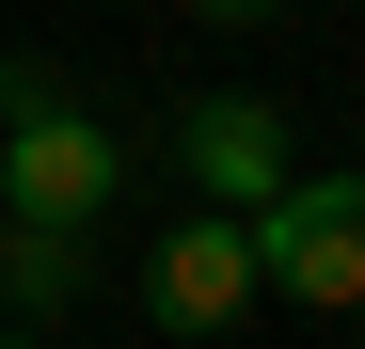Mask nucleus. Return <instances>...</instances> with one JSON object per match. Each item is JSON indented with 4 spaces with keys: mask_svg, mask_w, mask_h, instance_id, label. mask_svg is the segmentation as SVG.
<instances>
[{
    "mask_svg": "<svg viewBox=\"0 0 365 349\" xmlns=\"http://www.w3.org/2000/svg\"><path fill=\"white\" fill-rule=\"evenodd\" d=\"M0 95H16V127H0V222H16V239H80L111 207V174H128L111 127L80 95H48V80H0Z\"/></svg>",
    "mask_w": 365,
    "mask_h": 349,
    "instance_id": "1",
    "label": "nucleus"
},
{
    "mask_svg": "<svg viewBox=\"0 0 365 349\" xmlns=\"http://www.w3.org/2000/svg\"><path fill=\"white\" fill-rule=\"evenodd\" d=\"M255 286H286L318 318L365 302V174H286V207L255 222Z\"/></svg>",
    "mask_w": 365,
    "mask_h": 349,
    "instance_id": "2",
    "label": "nucleus"
},
{
    "mask_svg": "<svg viewBox=\"0 0 365 349\" xmlns=\"http://www.w3.org/2000/svg\"><path fill=\"white\" fill-rule=\"evenodd\" d=\"M238 302H255V222L191 207V222H175V239L143 254V318H159V333H222Z\"/></svg>",
    "mask_w": 365,
    "mask_h": 349,
    "instance_id": "3",
    "label": "nucleus"
},
{
    "mask_svg": "<svg viewBox=\"0 0 365 349\" xmlns=\"http://www.w3.org/2000/svg\"><path fill=\"white\" fill-rule=\"evenodd\" d=\"M175 159H191L207 191H222V222H238V207H255V222L286 207V111H270V95H191Z\"/></svg>",
    "mask_w": 365,
    "mask_h": 349,
    "instance_id": "4",
    "label": "nucleus"
},
{
    "mask_svg": "<svg viewBox=\"0 0 365 349\" xmlns=\"http://www.w3.org/2000/svg\"><path fill=\"white\" fill-rule=\"evenodd\" d=\"M80 239H16V222H0V286H16V302H80Z\"/></svg>",
    "mask_w": 365,
    "mask_h": 349,
    "instance_id": "5",
    "label": "nucleus"
},
{
    "mask_svg": "<svg viewBox=\"0 0 365 349\" xmlns=\"http://www.w3.org/2000/svg\"><path fill=\"white\" fill-rule=\"evenodd\" d=\"M0 349H32V333H0Z\"/></svg>",
    "mask_w": 365,
    "mask_h": 349,
    "instance_id": "6",
    "label": "nucleus"
}]
</instances>
